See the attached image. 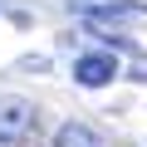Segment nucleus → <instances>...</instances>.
<instances>
[{
  "mask_svg": "<svg viewBox=\"0 0 147 147\" xmlns=\"http://www.w3.org/2000/svg\"><path fill=\"white\" fill-rule=\"evenodd\" d=\"M118 74L123 69H118V59L108 49H88V54L74 59V84H79V88H108Z\"/></svg>",
  "mask_w": 147,
  "mask_h": 147,
  "instance_id": "obj_2",
  "label": "nucleus"
},
{
  "mask_svg": "<svg viewBox=\"0 0 147 147\" xmlns=\"http://www.w3.org/2000/svg\"><path fill=\"white\" fill-rule=\"evenodd\" d=\"M84 20H88V25H113V20H147V5H137V0H93V5H84Z\"/></svg>",
  "mask_w": 147,
  "mask_h": 147,
  "instance_id": "obj_3",
  "label": "nucleus"
},
{
  "mask_svg": "<svg viewBox=\"0 0 147 147\" xmlns=\"http://www.w3.org/2000/svg\"><path fill=\"white\" fill-rule=\"evenodd\" d=\"M39 132V108L20 93H0V147H25Z\"/></svg>",
  "mask_w": 147,
  "mask_h": 147,
  "instance_id": "obj_1",
  "label": "nucleus"
},
{
  "mask_svg": "<svg viewBox=\"0 0 147 147\" xmlns=\"http://www.w3.org/2000/svg\"><path fill=\"white\" fill-rule=\"evenodd\" d=\"M49 147H108L103 142V132L93 127V123H84V118H69L59 132H54V142Z\"/></svg>",
  "mask_w": 147,
  "mask_h": 147,
  "instance_id": "obj_4",
  "label": "nucleus"
}]
</instances>
